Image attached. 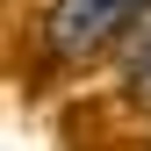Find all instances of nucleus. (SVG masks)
<instances>
[{"instance_id": "2", "label": "nucleus", "mask_w": 151, "mask_h": 151, "mask_svg": "<svg viewBox=\"0 0 151 151\" xmlns=\"http://www.w3.org/2000/svg\"><path fill=\"white\" fill-rule=\"evenodd\" d=\"M129 93L151 108V36H144V50H137V58H129Z\"/></svg>"}, {"instance_id": "1", "label": "nucleus", "mask_w": 151, "mask_h": 151, "mask_svg": "<svg viewBox=\"0 0 151 151\" xmlns=\"http://www.w3.org/2000/svg\"><path fill=\"white\" fill-rule=\"evenodd\" d=\"M137 7H144V0H50L43 43L58 50V58H86V50H101Z\"/></svg>"}]
</instances>
